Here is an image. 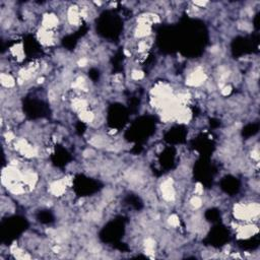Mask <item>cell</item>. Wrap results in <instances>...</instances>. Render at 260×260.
<instances>
[{"label":"cell","mask_w":260,"mask_h":260,"mask_svg":"<svg viewBox=\"0 0 260 260\" xmlns=\"http://www.w3.org/2000/svg\"><path fill=\"white\" fill-rule=\"evenodd\" d=\"M252 157H253L255 160L259 159V156H258V152H257V150H254V152H252Z\"/></svg>","instance_id":"d6986e66"},{"label":"cell","mask_w":260,"mask_h":260,"mask_svg":"<svg viewBox=\"0 0 260 260\" xmlns=\"http://www.w3.org/2000/svg\"><path fill=\"white\" fill-rule=\"evenodd\" d=\"M0 78H1V84H2V86H6V88H11V86H14V80L10 75L2 73L1 76H0Z\"/></svg>","instance_id":"8992f818"},{"label":"cell","mask_w":260,"mask_h":260,"mask_svg":"<svg viewBox=\"0 0 260 260\" xmlns=\"http://www.w3.org/2000/svg\"><path fill=\"white\" fill-rule=\"evenodd\" d=\"M256 232H257V230H256L254 227H245L240 230L239 235H240L241 237H243V238H244V237L247 238V237L252 236V235H253L254 233H256Z\"/></svg>","instance_id":"52a82bcc"},{"label":"cell","mask_w":260,"mask_h":260,"mask_svg":"<svg viewBox=\"0 0 260 260\" xmlns=\"http://www.w3.org/2000/svg\"><path fill=\"white\" fill-rule=\"evenodd\" d=\"M150 32V29L148 27V24H139L138 29L136 31V36L137 37H145L146 35H148Z\"/></svg>","instance_id":"ba28073f"},{"label":"cell","mask_w":260,"mask_h":260,"mask_svg":"<svg viewBox=\"0 0 260 260\" xmlns=\"http://www.w3.org/2000/svg\"><path fill=\"white\" fill-rule=\"evenodd\" d=\"M131 76H132L133 79L135 80H139L141 79L142 77H143V73L141 72V71H138V70H134L132 72V74H131Z\"/></svg>","instance_id":"7c38bea8"},{"label":"cell","mask_w":260,"mask_h":260,"mask_svg":"<svg viewBox=\"0 0 260 260\" xmlns=\"http://www.w3.org/2000/svg\"><path fill=\"white\" fill-rule=\"evenodd\" d=\"M169 224L173 227H177V226H179V218L176 216H171L169 218Z\"/></svg>","instance_id":"8fae6325"},{"label":"cell","mask_w":260,"mask_h":260,"mask_svg":"<svg viewBox=\"0 0 260 260\" xmlns=\"http://www.w3.org/2000/svg\"><path fill=\"white\" fill-rule=\"evenodd\" d=\"M231 90H232V88H231V86H225V88L222 90V94H223L224 96H228L229 95L230 93H231Z\"/></svg>","instance_id":"5bb4252c"},{"label":"cell","mask_w":260,"mask_h":260,"mask_svg":"<svg viewBox=\"0 0 260 260\" xmlns=\"http://www.w3.org/2000/svg\"><path fill=\"white\" fill-rule=\"evenodd\" d=\"M73 106L76 110H82L84 111V109L86 107V102L84 100H76V101L73 103Z\"/></svg>","instance_id":"30bf717a"},{"label":"cell","mask_w":260,"mask_h":260,"mask_svg":"<svg viewBox=\"0 0 260 260\" xmlns=\"http://www.w3.org/2000/svg\"><path fill=\"white\" fill-rule=\"evenodd\" d=\"M195 192H196L197 194H201L203 192V189H202V186H201V184H197L196 187H195Z\"/></svg>","instance_id":"2e32d148"},{"label":"cell","mask_w":260,"mask_h":260,"mask_svg":"<svg viewBox=\"0 0 260 260\" xmlns=\"http://www.w3.org/2000/svg\"><path fill=\"white\" fill-rule=\"evenodd\" d=\"M58 22V20L55 15H46L43 20V24L46 28H52L55 27Z\"/></svg>","instance_id":"5b68a950"},{"label":"cell","mask_w":260,"mask_h":260,"mask_svg":"<svg viewBox=\"0 0 260 260\" xmlns=\"http://www.w3.org/2000/svg\"><path fill=\"white\" fill-rule=\"evenodd\" d=\"M114 79L116 80V82H120L122 80V75L121 74H118L114 77Z\"/></svg>","instance_id":"ac0fdd59"},{"label":"cell","mask_w":260,"mask_h":260,"mask_svg":"<svg viewBox=\"0 0 260 260\" xmlns=\"http://www.w3.org/2000/svg\"><path fill=\"white\" fill-rule=\"evenodd\" d=\"M43 80H44V78H43V77H42V78H39V79H38V82H39V84H42Z\"/></svg>","instance_id":"ffe728a7"},{"label":"cell","mask_w":260,"mask_h":260,"mask_svg":"<svg viewBox=\"0 0 260 260\" xmlns=\"http://www.w3.org/2000/svg\"><path fill=\"white\" fill-rule=\"evenodd\" d=\"M80 119L82 120L84 122H92L94 119V115L92 114L90 112H88V111H82V113H80L79 115Z\"/></svg>","instance_id":"9c48e42d"},{"label":"cell","mask_w":260,"mask_h":260,"mask_svg":"<svg viewBox=\"0 0 260 260\" xmlns=\"http://www.w3.org/2000/svg\"><path fill=\"white\" fill-rule=\"evenodd\" d=\"M207 3V1H194V4L198 5V6H204Z\"/></svg>","instance_id":"e0dca14e"},{"label":"cell","mask_w":260,"mask_h":260,"mask_svg":"<svg viewBox=\"0 0 260 260\" xmlns=\"http://www.w3.org/2000/svg\"><path fill=\"white\" fill-rule=\"evenodd\" d=\"M162 191H163V196L166 200H173L174 199V189L172 187V181L171 180H167L165 181L162 185Z\"/></svg>","instance_id":"6da1fadb"},{"label":"cell","mask_w":260,"mask_h":260,"mask_svg":"<svg viewBox=\"0 0 260 260\" xmlns=\"http://www.w3.org/2000/svg\"><path fill=\"white\" fill-rule=\"evenodd\" d=\"M78 65L82 67L86 66V65H88V59H86V58H82V59L78 61Z\"/></svg>","instance_id":"9a60e30c"},{"label":"cell","mask_w":260,"mask_h":260,"mask_svg":"<svg viewBox=\"0 0 260 260\" xmlns=\"http://www.w3.org/2000/svg\"><path fill=\"white\" fill-rule=\"evenodd\" d=\"M205 79V75L202 71H195L194 73H192L189 76L187 80V84L190 86H197V84H200L203 80Z\"/></svg>","instance_id":"7a4b0ae2"},{"label":"cell","mask_w":260,"mask_h":260,"mask_svg":"<svg viewBox=\"0 0 260 260\" xmlns=\"http://www.w3.org/2000/svg\"><path fill=\"white\" fill-rule=\"evenodd\" d=\"M191 204L193 205L195 208L201 206V199L199 198V197H193V198L191 199Z\"/></svg>","instance_id":"4fadbf2b"},{"label":"cell","mask_w":260,"mask_h":260,"mask_svg":"<svg viewBox=\"0 0 260 260\" xmlns=\"http://www.w3.org/2000/svg\"><path fill=\"white\" fill-rule=\"evenodd\" d=\"M80 14L78 13V9L77 7H71L68 11V20L69 22L72 24H77L78 22H79L80 18H79Z\"/></svg>","instance_id":"277c9868"},{"label":"cell","mask_w":260,"mask_h":260,"mask_svg":"<svg viewBox=\"0 0 260 260\" xmlns=\"http://www.w3.org/2000/svg\"><path fill=\"white\" fill-rule=\"evenodd\" d=\"M65 183L63 181H58L55 182L54 184L51 185V192L54 194V195H61L64 191H65Z\"/></svg>","instance_id":"3957f363"}]
</instances>
